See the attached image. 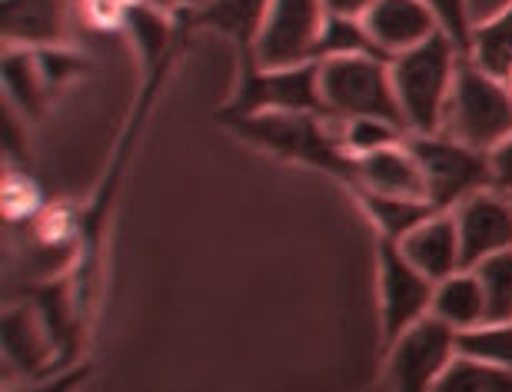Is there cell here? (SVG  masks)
Returning <instances> with one entry per match:
<instances>
[{
	"mask_svg": "<svg viewBox=\"0 0 512 392\" xmlns=\"http://www.w3.org/2000/svg\"><path fill=\"white\" fill-rule=\"evenodd\" d=\"M270 4L273 0H200L193 7H183V17L193 27L217 30V34L230 37L243 50V57H250Z\"/></svg>",
	"mask_w": 512,
	"mask_h": 392,
	"instance_id": "cell-15",
	"label": "cell"
},
{
	"mask_svg": "<svg viewBox=\"0 0 512 392\" xmlns=\"http://www.w3.org/2000/svg\"><path fill=\"white\" fill-rule=\"evenodd\" d=\"M363 213L370 216L380 240H403L416 223H423L429 213H436V206L429 200H406V196H386V193H370L356 190Z\"/></svg>",
	"mask_w": 512,
	"mask_h": 392,
	"instance_id": "cell-17",
	"label": "cell"
},
{
	"mask_svg": "<svg viewBox=\"0 0 512 392\" xmlns=\"http://www.w3.org/2000/svg\"><path fill=\"white\" fill-rule=\"evenodd\" d=\"M459 243H463V266L483 263L486 256L512 250V196L486 187L463 203L453 206Z\"/></svg>",
	"mask_w": 512,
	"mask_h": 392,
	"instance_id": "cell-10",
	"label": "cell"
},
{
	"mask_svg": "<svg viewBox=\"0 0 512 392\" xmlns=\"http://www.w3.org/2000/svg\"><path fill=\"white\" fill-rule=\"evenodd\" d=\"M469 57L496 77H509L512 70V0L489 20H476L469 37Z\"/></svg>",
	"mask_w": 512,
	"mask_h": 392,
	"instance_id": "cell-18",
	"label": "cell"
},
{
	"mask_svg": "<svg viewBox=\"0 0 512 392\" xmlns=\"http://www.w3.org/2000/svg\"><path fill=\"white\" fill-rule=\"evenodd\" d=\"M320 90L326 100V110L340 120L353 117H383L399 127V113L393 77H389V60L376 54H343L320 60Z\"/></svg>",
	"mask_w": 512,
	"mask_h": 392,
	"instance_id": "cell-4",
	"label": "cell"
},
{
	"mask_svg": "<svg viewBox=\"0 0 512 392\" xmlns=\"http://www.w3.org/2000/svg\"><path fill=\"white\" fill-rule=\"evenodd\" d=\"M353 190L406 196V200H426V180H423V170H419L413 147H409V137L356 157Z\"/></svg>",
	"mask_w": 512,
	"mask_h": 392,
	"instance_id": "cell-13",
	"label": "cell"
},
{
	"mask_svg": "<svg viewBox=\"0 0 512 392\" xmlns=\"http://www.w3.org/2000/svg\"><path fill=\"white\" fill-rule=\"evenodd\" d=\"M386 346V386L403 392L436 389L449 363L459 356L456 329L433 313L416 319L413 326H406Z\"/></svg>",
	"mask_w": 512,
	"mask_h": 392,
	"instance_id": "cell-7",
	"label": "cell"
},
{
	"mask_svg": "<svg viewBox=\"0 0 512 392\" xmlns=\"http://www.w3.org/2000/svg\"><path fill=\"white\" fill-rule=\"evenodd\" d=\"M376 273H380L383 336L386 343H393L406 326L433 313L436 280H429L423 270H416L396 240H380V246H376Z\"/></svg>",
	"mask_w": 512,
	"mask_h": 392,
	"instance_id": "cell-9",
	"label": "cell"
},
{
	"mask_svg": "<svg viewBox=\"0 0 512 392\" xmlns=\"http://www.w3.org/2000/svg\"><path fill=\"white\" fill-rule=\"evenodd\" d=\"M456 343L463 356H476L493 366L512 369V319H483L479 326L456 333Z\"/></svg>",
	"mask_w": 512,
	"mask_h": 392,
	"instance_id": "cell-20",
	"label": "cell"
},
{
	"mask_svg": "<svg viewBox=\"0 0 512 392\" xmlns=\"http://www.w3.org/2000/svg\"><path fill=\"white\" fill-rule=\"evenodd\" d=\"M323 24V0H273L250 57L260 67L310 64V60H316V50H320Z\"/></svg>",
	"mask_w": 512,
	"mask_h": 392,
	"instance_id": "cell-8",
	"label": "cell"
},
{
	"mask_svg": "<svg viewBox=\"0 0 512 392\" xmlns=\"http://www.w3.org/2000/svg\"><path fill=\"white\" fill-rule=\"evenodd\" d=\"M399 250L416 270H423L429 280H446L456 270H463V243H459L456 216L453 210L429 213L423 223H416L403 240Z\"/></svg>",
	"mask_w": 512,
	"mask_h": 392,
	"instance_id": "cell-12",
	"label": "cell"
},
{
	"mask_svg": "<svg viewBox=\"0 0 512 392\" xmlns=\"http://www.w3.org/2000/svg\"><path fill=\"white\" fill-rule=\"evenodd\" d=\"M506 84H509V90H512V70H509V77H506Z\"/></svg>",
	"mask_w": 512,
	"mask_h": 392,
	"instance_id": "cell-29",
	"label": "cell"
},
{
	"mask_svg": "<svg viewBox=\"0 0 512 392\" xmlns=\"http://www.w3.org/2000/svg\"><path fill=\"white\" fill-rule=\"evenodd\" d=\"M433 316L449 323L456 333L483 323L486 319V296H483V283H479L473 266H463V270H456L453 276H446V280L436 283Z\"/></svg>",
	"mask_w": 512,
	"mask_h": 392,
	"instance_id": "cell-16",
	"label": "cell"
},
{
	"mask_svg": "<svg viewBox=\"0 0 512 392\" xmlns=\"http://www.w3.org/2000/svg\"><path fill=\"white\" fill-rule=\"evenodd\" d=\"M419 170L426 180V200L436 210H453L479 190L493 187V163L489 150L449 137V133H409Z\"/></svg>",
	"mask_w": 512,
	"mask_h": 392,
	"instance_id": "cell-5",
	"label": "cell"
},
{
	"mask_svg": "<svg viewBox=\"0 0 512 392\" xmlns=\"http://www.w3.org/2000/svg\"><path fill=\"white\" fill-rule=\"evenodd\" d=\"M486 296V319H512V250L486 256L473 266Z\"/></svg>",
	"mask_w": 512,
	"mask_h": 392,
	"instance_id": "cell-23",
	"label": "cell"
},
{
	"mask_svg": "<svg viewBox=\"0 0 512 392\" xmlns=\"http://www.w3.org/2000/svg\"><path fill=\"white\" fill-rule=\"evenodd\" d=\"M230 130L253 147L276 153L280 160L323 170L346 187L356 183V157L346 150L340 117L303 110H270L250 117H227Z\"/></svg>",
	"mask_w": 512,
	"mask_h": 392,
	"instance_id": "cell-1",
	"label": "cell"
},
{
	"mask_svg": "<svg viewBox=\"0 0 512 392\" xmlns=\"http://www.w3.org/2000/svg\"><path fill=\"white\" fill-rule=\"evenodd\" d=\"M459 57H463V50L443 30L436 37H429L426 44L389 57V77H393L396 103L409 133L443 130Z\"/></svg>",
	"mask_w": 512,
	"mask_h": 392,
	"instance_id": "cell-2",
	"label": "cell"
},
{
	"mask_svg": "<svg viewBox=\"0 0 512 392\" xmlns=\"http://www.w3.org/2000/svg\"><path fill=\"white\" fill-rule=\"evenodd\" d=\"M376 0H323L326 14H340V17H363Z\"/></svg>",
	"mask_w": 512,
	"mask_h": 392,
	"instance_id": "cell-27",
	"label": "cell"
},
{
	"mask_svg": "<svg viewBox=\"0 0 512 392\" xmlns=\"http://www.w3.org/2000/svg\"><path fill=\"white\" fill-rule=\"evenodd\" d=\"M343 127V143L353 157H363V153H373L389 143H399L409 137L406 127H399L393 120L383 117H353V120H340Z\"/></svg>",
	"mask_w": 512,
	"mask_h": 392,
	"instance_id": "cell-24",
	"label": "cell"
},
{
	"mask_svg": "<svg viewBox=\"0 0 512 392\" xmlns=\"http://www.w3.org/2000/svg\"><path fill=\"white\" fill-rule=\"evenodd\" d=\"M7 47H60L67 34V0H4Z\"/></svg>",
	"mask_w": 512,
	"mask_h": 392,
	"instance_id": "cell-14",
	"label": "cell"
},
{
	"mask_svg": "<svg viewBox=\"0 0 512 392\" xmlns=\"http://www.w3.org/2000/svg\"><path fill=\"white\" fill-rule=\"evenodd\" d=\"M180 7H193V4H200V0H177Z\"/></svg>",
	"mask_w": 512,
	"mask_h": 392,
	"instance_id": "cell-28",
	"label": "cell"
},
{
	"mask_svg": "<svg viewBox=\"0 0 512 392\" xmlns=\"http://www.w3.org/2000/svg\"><path fill=\"white\" fill-rule=\"evenodd\" d=\"M489 163H493V187L512 196V133L489 150Z\"/></svg>",
	"mask_w": 512,
	"mask_h": 392,
	"instance_id": "cell-26",
	"label": "cell"
},
{
	"mask_svg": "<svg viewBox=\"0 0 512 392\" xmlns=\"http://www.w3.org/2000/svg\"><path fill=\"white\" fill-rule=\"evenodd\" d=\"M439 20V30L453 44L469 54V37H473V17H469V0H423Z\"/></svg>",
	"mask_w": 512,
	"mask_h": 392,
	"instance_id": "cell-25",
	"label": "cell"
},
{
	"mask_svg": "<svg viewBox=\"0 0 512 392\" xmlns=\"http://www.w3.org/2000/svg\"><path fill=\"white\" fill-rule=\"evenodd\" d=\"M270 110L330 113L320 90V60L293 67H260L253 57H243L240 87L233 94L227 117H250Z\"/></svg>",
	"mask_w": 512,
	"mask_h": 392,
	"instance_id": "cell-6",
	"label": "cell"
},
{
	"mask_svg": "<svg viewBox=\"0 0 512 392\" xmlns=\"http://www.w3.org/2000/svg\"><path fill=\"white\" fill-rule=\"evenodd\" d=\"M443 133L479 150H493L512 133V90L503 77L489 74L473 57H459L453 94L446 103Z\"/></svg>",
	"mask_w": 512,
	"mask_h": 392,
	"instance_id": "cell-3",
	"label": "cell"
},
{
	"mask_svg": "<svg viewBox=\"0 0 512 392\" xmlns=\"http://www.w3.org/2000/svg\"><path fill=\"white\" fill-rule=\"evenodd\" d=\"M360 20L383 57H396L439 34V20L423 0H376Z\"/></svg>",
	"mask_w": 512,
	"mask_h": 392,
	"instance_id": "cell-11",
	"label": "cell"
},
{
	"mask_svg": "<svg viewBox=\"0 0 512 392\" xmlns=\"http://www.w3.org/2000/svg\"><path fill=\"white\" fill-rule=\"evenodd\" d=\"M343 54H380V47L373 44V37L366 34L360 17H340V14H326L323 34H320V50H316V60L326 57H343ZM389 60V57H386Z\"/></svg>",
	"mask_w": 512,
	"mask_h": 392,
	"instance_id": "cell-22",
	"label": "cell"
},
{
	"mask_svg": "<svg viewBox=\"0 0 512 392\" xmlns=\"http://www.w3.org/2000/svg\"><path fill=\"white\" fill-rule=\"evenodd\" d=\"M436 389H456V392H503L512 389V369L506 366H493L486 359L476 356H463L459 353L449 369L439 379Z\"/></svg>",
	"mask_w": 512,
	"mask_h": 392,
	"instance_id": "cell-19",
	"label": "cell"
},
{
	"mask_svg": "<svg viewBox=\"0 0 512 392\" xmlns=\"http://www.w3.org/2000/svg\"><path fill=\"white\" fill-rule=\"evenodd\" d=\"M4 80L14 100L24 103L27 110H40V103H44V94H47V77H44V70H40L37 54H30V47L24 50L7 47Z\"/></svg>",
	"mask_w": 512,
	"mask_h": 392,
	"instance_id": "cell-21",
	"label": "cell"
}]
</instances>
